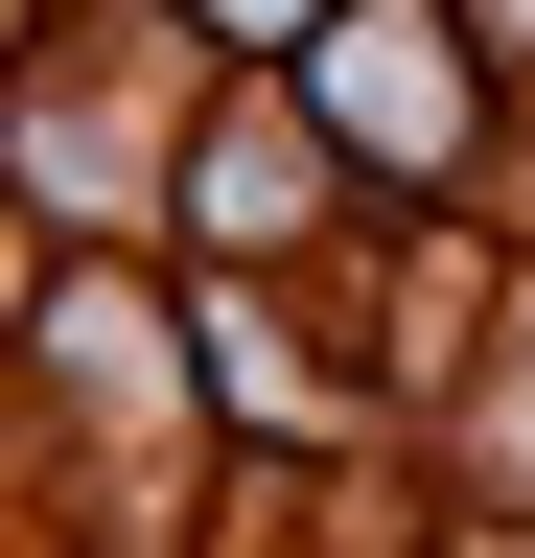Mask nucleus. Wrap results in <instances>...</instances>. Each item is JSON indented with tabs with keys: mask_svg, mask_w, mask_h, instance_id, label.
Here are the masks:
<instances>
[{
	"mask_svg": "<svg viewBox=\"0 0 535 558\" xmlns=\"http://www.w3.org/2000/svg\"><path fill=\"white\" fill-rule=\"evenodd\" d=\"M326 117H373L396 163H442V140H465V94H442V47L396 24V0H350V47H326Z\"/></svg>",
	"mask_w": 535,
	"mask_h": 558,
	"instance_id": "obj_1",
	"label": "nucleus"
},
{
	"mask_svg": "<svg viewBox=\"0 0 535 558\" xmlns=\"http://www.w3.org/2000/svg\"><path fill=\"white\" fill-rule=\"evenodd\" d=\"M233 24H303V0H233Z\"/></svg>",
	"mask_w": 535,
	"mask_h": 558,
	"instance_id": "obj_2",
	"label": "nucleus"
},
{
	"mask_svg": "<svg viewBox=\"0 0 535 558\" xmlns=\"http://www.w3.org/2000/svg\"><path fill=\"white\" fill-rule=\"evenodd\" d=\"M489 24H512V47H535V0H489Z\"/></svg>",
	"mask_w": 535,
	"mask_h": 558,
	"instance_id": "obj_3",
	"label": "nucleus"
}]
</instances>
